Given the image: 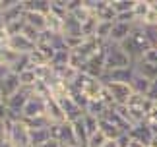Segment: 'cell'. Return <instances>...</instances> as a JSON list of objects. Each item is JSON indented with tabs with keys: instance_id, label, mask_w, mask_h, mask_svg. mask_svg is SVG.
<instances>
[{
	"instance_id": "cell-1",
	"label": "cell",
	"mask_w": 157,
	"mask_h": 147,
	"mask_svg": "<svg viewBox=\"0 0 157 147\" xmlns=\"http://www.w3.org/2000/svg\"><path fill=\"white\" fill-rule=\"evenodd\" d=\"M120 47L124 48V52L128 54V56L132 58V62L136 64L138 60H142V58H144V54H146L153 45L149 43V39L146 37V33H144L142 23H136L134 31L130 33V37H128V39H126Z\"/></svg>"
},
{
	"instance_id": "cell-19",
	"label": "cell",
	"mask_w": 157,
	"mask_h": 147,
	"mask_svg": "<svg viewBox=\"0 0 157 147\" xmlns=\"http://www.w3.org/2000/svg\"><path fill=\"white\" fill-rule=\"evenodd\" d=\"M31 136V147H43L47 141H51V126L49 128H41V130H29Z\"/></svg>"
},
{
	"instance_id": "cell-17",
	"label": "cell",
	"mask_w": 157,
	"mask_h": 147,
	"mask_svg": "<svg viewBox=\"0 0 157 147\" xmlns=\"http://www.w3.org/2000/svg\"><path fill=\"white\" fill-rule=\"evenodd\" d=\"M62 33L64 37H83L82 35V21L74 14H68L62 21Z\"/></svg>"
},
{
	"instance_id": "cell-38",
	"label": "cell",
	"mask_w": 157,
	"mask_h": 147,
	"mask_svg": "<svg viewBox=\"0 0 157 147\" xmlns=\"http://www.w3.org/2000/svg\"><path fill=\"white\" fill-rule=\"evenodd\" d=\"M142 60H146V62L157 66V47H151V48H149V51L144 54V58H142Z\"/></svg>"
},
{
	"instance_id": "cell-8",
	"label": "cell",
	"mask_w": 157,
	"mask_h": 147,
	"mask_svg": "<svg viewBox=\"0 0 157 147\" xmlns=\"http://www.w3.org/2000/svg\"><path fill=\"white\" fill-rule=\"evenodd\" d=\"M21 116L23 118H41V116H47V99L35 93L31 99L27 101Z\"/></svg>"
},
{
	"instance_id": "cell-2",
	"label": "cell",
	"mask_w": 157,
	"mask_h": 147,
	"mask_svg": "<svg viewBox=\"0 0 157 147\" xmlns=\"http://www.w3.org/2000/svg\"><path fill=\"white\" fill-rule=\"evenodd\" d=\"M72 87L80 91L87 101H103V97L107 93V87H105V83L101 81V79L89 77V76H86V74H82V72H80V76H78V79L74 81Z\"/></svg>"
},
{
	"instance_id": "cell-31",
	"label": "cell",
	"mask_w": 157,
	"mask_h": 147,
	"mask_svg": "<svg viewBox=\"0 0 157 147\" xmlns=\"http://www.w3.org/2000/svg\"><path fill=\"white\" fill-rule=\"evenodd\" d=\"M23 122H25V126L29 130H41V128L51 126V122H49L47 116H41V118H23Z\"/></svg>"
},
{
	"instance_id": "cell-37",
	"label": "cell",
	"mask_w": 157,
	"mask_h": 147,
	"mask_svg": "<svg viewBox=\"0 0 157 147\" xmlns=\"http://www.w3.org/2000/svg\"><path fill=\"white\" fill-rule=\"evenodd\" d=\"M142 27H144V33H146V37L149 39V43H151L153 47H157V25H144L142 23Z\"/></svg>"
},
{
	"instance_id": "cell-42",
	"label": "cell",
	"mask_w": 157,
	"mask_h": 147,
	"mask_svg": "<svg viewBox=\"0 0 157 147\" xmlns=\"http://www.w3.org/2000/svg\"><path fill=\"white\" fill-rule=\"evenodd\" d=\"M10 74H12V70L8 68V66H2V64H0V83H2L4 79L10 76Z\"/></svg>"
},
{
	"instance_id": "cell-9",
	"label": "cell",
	"mask_w": 157,
	"mask_h": 147,
	"mask_svg": "<svg viewBox=\"0 0 157 147\" xmlns=\"http://www.w3.org/2000/svg\"><path fill=\"white\" fill-rule=\"evenodd\" d=\"M134 74H136L134 66H130V68H118V70H105L101 81L105 85L107 83H130Z\"/></svg>"
},
{
	"instance_id": "cell-46",
	"label": "cell",
	"mask_w": 157,
	"mask_h": 147,
	"mask_svg": "<svg viewBox=\"0 0 157 147\" xmlns=\"http://www.w3.org/2000/svg\"><path fill=\"white\" fill-rule=\"evenodd\" d=\"M151 147H157V134H155V138H153V143H151Z\"/></svg>"
},
{
	"instance_id": "cell-12",
	"label": "cell",
	"mask_w": 157,
	"mask_h": 147,
	"mask_svg": "<svg viewBox=\"0 0 157 147\" xmlns=\"http://www.w3.org/2000/svg\"><path fill=\"white\" fill-rule=\"evenodd\" d=\"M134 27H136V23H122V21H114L109 43H114V45H122V43L130 37V33L134 31Z\"/></svg>"
},
{
	"instance_id": "cell-11",
	"label": "cell",
	"mask_w": 157,
	"mask_h": 147,
	"mask_svg": "<svg viewBox=\"0 0 157 147\" xmlns=\"http://www.w3.org/2000/svg\"><path fill=\"white\" fill-rule=\"evenodd\" d=\"M8 47L14 52H17V54H29V52L35 51V47H37V45L21 33V35H12L10 41H8Z\"/></svg>"
},
{
	"instance_id": "cell-39",
	"label": "cell",
	"mask_w": 157,
	"mask_h": 147,
	"mask_svg": "<svg viewBox=\"0 0 157 147\" xmlns=\"http://www.w3.org/2000/svg\"><path fill=\"white\" fill-rule=\"evenodd\" d=\"M117 143H118V147H128L130 143H132V138H130V134L126 132V134H122L118 139H117Z\"/></svg>"
},
{
	"instance_id": "cell-20",
	"label": "cell",
	"mask_w": 157,
	"mask_h": 147,
	"mask_svg": "<svg viewBox=\"0 0 157 147\" xmlns=\"http://www.w3.org/2000/svg\"><path fill=\"white\" fill-rule=\"evenodd\" d=\"M70 62H72V51L62 48V51L54 52V56L51 60V66H52V70H58V68H66V66H70Z\"/></svg>"
},
{
	"instance_id": "cell-16",
	"label": "cell",
	"mask_w": 157,
	"mask_h": 147,
	"mask_svg": "<svg viewBox=\"0 0 157 147\" xmlns=\"http://www.w3.org/2000/svg\"><path fill=\"white\" fill-rule=\"evenodd\" d=\"M128 134H130V138L134 139V141H140V143H144L146 147L151 145L153 143V138H155V134L149 130L144 122H142V124H138V126H134Z\"/></svg>"
},
{
	"instance_id": "cell-23",
	"label": "cell",
	"mask_w": 157,
	"mask_h": 147,
	"mask_svg": "<svg viewBox=\"0 0 157 147\" xmlns=\"http://www.w3.org/2000/svg\"><path fill=\"white\" fill-rule=\"evenodd\" d=\"M99 130L105 134V138L107 139H118L122 134H126V132H122L118 126H114L113 122H109L107 118H101L99 120Z\"/></svg>"
},
{
	"instance_id": "cell-40",
	"label": "cell",
	"mask_w": 157,
	"mask_h": 147,
	"mask_svg": "<svg viewBox=\"0 0 157 147\" xmlns=\"http://www.w3.org/2000/svg\"><path fill=\"white\" fill-rule=\"evenodd\" d=\"M147 99L151 101V103H155V101H157V79H155V81H151V87H149Z\"/></svg>"
},
{
	"instance_id": "cell-15",
	"label": "cell",
	"mask_w": 157,
	"mask_h": 147,
	"mask_svg": "<svg viewBox=\"0 0 157 147\" xmlns=\"http://www.w3.org/2000/svg\"><path fill=\"white\" fill-rule=\"evenodd\" d=\"M47 118H49L51 124H64V122H68L60 103L56 99H52V97L47 99Z\"/></svg>"
},
{
	"instance_id": "cell-33",
	"label": "cell",
	"mask_w": 157,
	"mask_h": 147,
	"mask_svg": "<svg viewBox=\"0 0 157 147\" xmlns=\"http://www.w3.org/2000/svg\"><path fill=\"white\" fill-rule=\"evenodd\" d=\"M83 124H86L89 136H93V134L99 132V118H95L91 114H83Z\"/></svg>"
},
{
	"instance_id": "cell-47",
	"label": "cell",
	"mask_w": 157,
	"mask_h": 147,
	"mask_svg": "<svg viewBox=\"0 0 157 147\" xmlns=\"http://www.w3.org/2000/svg\"><path fill=\"white\" fill-rule=\"evenodd\" d=\"M0 103H4V99H2V95H0Z\"/></svg>"
},
{
	"instance_id": "cell-24",
	"label": "cell",
	"mask_w": 157,
	"mask_h": 147,
	"mask_svg": "<svg viewBox=\"0 0 157 147\" xmlns=\"http://www.w3.org/2000/svg\"><path fill=\"white\" fill-rule=\"evenodd\" d=\"M20 56H21V54L14 52L10 47H0V64H2V66H8L10 70L16 66V62L20 60Z\"/></svg>"
},
{
	"instance_id": "cell-7",
	"label": "cell",
	"mask_w": 157,
	"mask_h": 147,
	"mask_svg": "<svg viewBox=\"0 0 157 147\" xmlns=\"http://www.w3.org/2000/svg\"><path fill=\"white\" fill-rule=\"evenodd\" d=\"M105 87H107L109 93H111L114 105H128L130 97L134 95L130 83H107Z\"/></svg>"
},
{
	"instance_id": "cell-13",
	"label": "cell",
	"mask_w": 157,
	"mask_h": 147,
	"mask_svg": "<svg viewBox=\"0 0 157 147\" xmlns=\"http://www.w3.org/2000/svg\"><path fill=\"white\" fill-rule=\"evenodd\" d=\"M23 20L29 27L37 29L39 33H45L49 29V20H47V14H41V12H33V10H25L23 14Z\"/></svg>"
},
{
	"instance_id": "cell-48",
	"label": "cell",
	"mask_w": 157,
	"mask_h": 147,
	"mask_svg": "<svg viewBox=\"0 0 157 147\" xmlns=\"http://www.w3.org/2000/svg\"><path fill=\"white\" fill-rule=\"evenodd\" d=\"M153 105H155V108H157V101H155V103H153Z\"/></svg>"
},
{
	"instance_id": "cell-28",
	"label": "cell",
	"mask_w": 157,
	"mask_h": 147,
	"mask_svg": "<svg viewBox=\"0 0 157 147\" xmlns=\"http://www.w3.org/2000/svg\"><path fill=\"white\" fill-rule=\"evenodd\" d=\"M20 76V83H21V87H35L37 85V74H35L33 70V66L31 68H27V70H23L21 74H17Z\"/></svg>"
},
{
	"instance_id": "cell-45",
	"label": "cell",
	"mask_w": 157,
	"mask_h": 147,
	"mask_svg": "<svg viewBox=\"0 0 157 147\" xmlns=\"http://www.w3.org/2000/svg\"><path fill=\"white\" fill-rule=\"evenodd\" d=\"M128 147H146V145H144V143H140V141H134V139H132V143H130Z\"/></svg>"
},
{
	"instance_id": "cell-21",
	"label": "cell",
	"mask_w": 157,
	"mask_h": 147,
	"mask_svg": "<svg viewBox=\"0 0 157 147\" xmlns=\"http://www.w3.org/2000/svg\"><path fill=\"white\" fill-rule=\"evenodd\" d=\"M130 87H132V91H134L136 95L147 97L149 87H151V81L146 79V77H142V76H138V74H134V77H132V81H130Z\"/></svg>"
},
{
	"instance_id": "cell-6",
	"label": "cell",
	"mask_w": 157,
	"mask_h": 147,
	"mask_svg": "<svg viewBox=\"0 0 157 147\" xmlns=\"http://www.w3.org/2000/svg\"><path fill=\"white\" fill-rule=\"evenodd\" d=\"M35 95V87H21L20 91H17L16 95H12L6 103V107H8L10 112H16V114H23V108H25L27 101L31 99V97Z\"/></svg>"
},
{
	"instance_id": "cell-27",
	"label": "cell",
	"mask_w": 157,
	"mask_h": 147,
	"mask_svg": "<svg viewBox=\"0 0 157 147\" xmlns=\"http://www.w3.org/2000/svg\"><path fill=\"white\" fill-rule=\"evenodd\" d=\"M25 10L41 12V14H49L51 12V0H23Z\"/></svg>"
},
{
	"instance_id": "cell-35",
	"label": "cell",
	"mask_w": 157,
	"mask_h": 147,
	"mask_svg": "<svg viewBox=\"0 0 157 147\" xmlns=\"http://www.w3.org/2000/svg\"><path fill=\"white\" fill-rule=\"evenodd\" d=\"M10 143V120L0 122V145Z\"/></svg>"
},
{
	"instance_id": "cell-25",
	"label": "cell",
	"mask_w": 157,
	"mask_h": 147,
	"mask_svg": "<svg viewBox=\"0 0 157 147\" xmlns=\"http://www.w3.org/2000/svg\"><path fill=\"white\" fill-rule=\"evenodd\" d=\"M113 25H114V21H99L97 23V31H95V39L101 41V43H109Z\"/></svg>"
},
{
	"instance_id": "cell-5",
	"label": "cell",
	"mask_w": 157,
	"mask_h": 147,
	"mask_svg": "<svg viewBox=\"0 0 157 147\" xmlns=\"http://www.w3.org/2000/svg\"><path fill=\"white\" fill-rule=\"evenodd\" d=\"M10 147H31L29 128L23 120L12 122L10 120Z\"/></svg>"
},
{
	"instance_id": "cell-41",
	"label": "cell",
	"mask_w": 157,
	"mask_h": 147,
	"mask_svg": "<svg viewBox=\"0 0 157 147\" xmlns=\"http://www.w3.org/2000/svg\"><path fill=\"white\" fill-rule=\"evenodd\" d=\"M8 114H10V110H8V107H6V103H0V122L8 120Z\"/></svg>"
},
{
	"instance_id": "cell-30",
	"label": "cell",
	"mask_w": 157,
	"mask_h": 147,
	"mask_svg": "<svg viewBox=\"0 0 157 147\" xmlns=\"http://www.w3.org/2000/svg\"><path fill=\"white\" fill-rule=\"evenodd\" d=\"M147 14H149V0H136V6H134L136 21L138 23H144V20H146Z\"/></svg>"
},
{
	"instance_id": "cell-22",
	"label": "cell",
	"mask_w": 157,
	"mask_h": 147,
	"mask_svg": "<svg viewBox=\"0 0 157 147\" xmlns=\"http://www.w3.org/2000/svg\"><path fill=\"white\" fill-rule=\"evenodd\" d=\"M109 108H111V105L105 103V101H89L87 108H86V114H91V116H95V118L101 120L109 112Z\"/></svg>"
},
{
	"instance_id": "cell-44",
	"label": "cell",
	"mask_w": 157,
	"mask_h": 147,
	"mask_svg": "<svg viewBox=\"0 0 157 147\" xmlns=\"http://www.w3.org/2000/svg\"><path fill=\"white\" fill-rule=\"evenodd\" d=\"M103 147H118V143H117V139H109Z\"/></svg>"
},
{
	"instance_id": "cell-3",
	"label": "cell",
	"mask_w": 157,
	"mask_h": 147,
	"mask_svg": "<svg viewBox=\"0 0 157 147\" xmlns=\"http://www.w3.org/2000/svg\"><path fill=\"white\" fill-rule=\"evenodd\" d=\"M134 66L132 58L124 52L120 45L109 43L107 45V60H105V70H118V68H130Z\"/></svg>"
},
{
	"instance_id": "cell-18",
	"label": "cell",
	"mask_w": 157,
	"mask_h": 147,
	"mask_svg": "<svg viewBox=\"0 0 157 147\" xmlns=\"http://www.w3.org/2000/svg\"><path fill=\"white\" fill-rule=\"evenodd\" d=\"M134 72L138 74V76L149 79V81H155L157 79V66L146 62V60H138V62L134 64Z\"/></svg>"
},
{
	"instance_id": "cell-43",
	"label": "cell",
	"mask_w": 157,
	"mask_h": 147,
	"mask_svg": "<svg viewBox=\"0 0 157 147\" xmlns=\"http://www.w3.org/2000/svg\"><path fill=\"white\" fill-rule=\"evenodd\" d=\"M43 147H62V143H60L58 139H51V141H47Z\"/></svg>"
},
{
	"instance_id": "cell-10",
	"label": "cell",
	"mask_w": 157,
	"mask_h": 147,
	"mask_svg": "<svg viewBox=\"0 0 157 147\" xmlns=\"http://www.w3.org/2000/svg\"><path fill=\"white\" fill-rule=\"evenodd\" d=\"M58 103H60V107H62V110H64V116H66V120H68L70 124H74L76 120L83 118V114H86V110L78 105L70 95L64 97V99H58Z\"/></svg>"
},
{
	"instance_id": "cell-4",
	"label": "cell",
	"mask_w": 157,
	"mask_h": 147,
	"mask_svg": "<svg viewBox=\"0 0 157 147\" xmlns=\"http://www.w3.org/2000/svg\"><path fill=\"white\" fill-rule=\"evenodd\" d=\"M51 136L52 139H58L62 147H80L74 132V126L70 122H64V124H51Z\"/></svg>"
},
{
	"instance_id": "cell-36",
	"label": "cell",
	"mask_w": 157,
	"mask_h": 147,
	"mask_svg": "<svg viewBox=\"0 0 157 147\" xmlns=\"http://www.w3.org/2000/svg\"><path fill=\"white\" fill-rule=\"evenodd\" d=\"M144 124H146L149 130H151L153 134H157V108H153L151 112H149L146 116V120H144Z\"/></svg>"
},
{
	"instance_id": "cell-14",
	"label": "cell",
	"mask_w": 157,
	"mask_h": 147,
	"mask_svg": "<svg viewBox=\"0 0 157 147\" xmlns=\"http://www.w3.org/2000/svg\"><path fill=\"white\" fill-rule=\"evenodd\" d=\"M21 89V83H20V76L17 74L12 72L8 77L4 79L2 83H0V95H2V99L4 101H8L12 95H16L17 91Z\"/></svg>"
},
{
	"instance_id": "cell-34",
	"label": "cell",
	"mask_w": 157,
	"mask_h": 147,
	"mask_svg": "<svg viewBox=\"0 0 157 147\" xmlns=\"http://www.w3.org/2000/svg\"><path fill=\"white\" fill-rule=\"evenodd\" d=\"M107 141H109V139L105 138V134L99 130L97 134H93V136H89V139H87V147H103Z\"/></svg>"
},
{
	"instance_id": "cell-32",
	"label": "cell",
	"mask_w": 157,
	"mask_h": 147,
	"mask_svg": "<svg viewBox=\"0 0 157 147\" xmlns=\"http://www.w3.org/2000/svg\"><path fill=\"white\" fill-rule=\"evenodd\" d=\"M29 60H31V66H45V64H51V60L47 58V54L43 51H39L35 47L33 52H29Z\"/></svg>"
},
{
	"instance_id": "cell-26",
	"label": "cell",
	"mask_w": 157,
	"mask_h": 147,
	"mask_svg": "<svg viewBox=\"0 0 157 147\" xmlns=\"http://www.w3.org/2000/svg\"><path fill=\"white\" fill-rule=\"evenodd\" d=\"M72 126H74V132H76V138H78V143H80V147H87L89 134H87V128H86V124H83V118L76 120Z\"/></svg>"
},
{
	"instance_id": "cell-29",
	"label": "cell",
	"mask_w": 157,
	"mask_h": 147,
	"mask_svg": "<svg viewBox=\"0 0 157 147\" xmlns=\"http://www.w3.org/2000/svg\"><path fill=\"white\" fill-rule=\"evenodd\" d=\"M111 6L118 16V14H126V12H134L136 0H111Z\"/></svg>"
}]
</instances>
